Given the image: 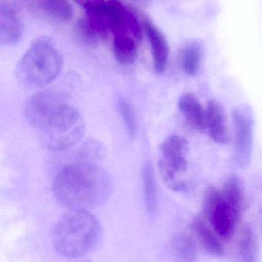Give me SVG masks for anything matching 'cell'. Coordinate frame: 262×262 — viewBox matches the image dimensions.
Here are the masks:
<instances>
[{
    "label": "cell",
    "instance_id": "obj_1",
    "mask_svg": "<svg viewBox=\"0 0 262 262\" xmlns=\"http://www.w3.org/2000/svg\"><path fill=\"white\" fill-rule=\"evenodd\" d=\"M52 189L59 203L70 210L87 211L104 203L110 192V183L95 165L75 163L58 172Z\"/></svg>",
    "mask_w": 262,
    "mask_h": 262
},
{
    "label": "cell",
    "instance_id": "obj_2",
    "mask_svg": "<svg viewBox=\"0 0 262 262\" xmlns=\"http://www.w3.org/2000/svg\"><path fill=\"white\" fill-rule=\"evenodd\" d=\"M102 234L101 224L95 215L86 210H71L52 230V245L58 255L75 259L93 251Z\"/></svg>",
    "mask_w": 262,
    "mask_h": 262
},
{
    "label": "cell",
    "instance_id": "obj_3",
    "mask_svg": "<svg viewBox=\"0 0 262 262\" xmlns=\"http://www.w3.org/2000/svg\"><path fill=\"white\" fill-rule=\"evenodd\" d=\"M63 61L55 43L47 37L35 40L18 62L16 76L26 86L43 87L61 72Z\"/></svg>",
    "mask_w": 262,
    "mask_h": 262
},
{
    "label": "cell",
    "instance_id": "obj_4",
    "mask_svg": "<svg viewBox=\"0 0 262 262\" xmlns=\"http://www.w3.org/2000/svg\"><path fill=\"white\" fill-rule=\"evenodd\" d=\"M40 130L46 147L52 150H65L81 140L85 132L84 120L76 109L66 104Z\"/></svg>",
    "mask_w": 262,
    "mask_h": 262
},
{
    "label": "cell",
    "instance_id": "obj_5",
    "mask_svg": "<svg viewBox=\"0 0 262 262\" xmlns=\"http://www.w3.org/2000/svg\"><path fill=\"white\" fill-rule=\"evenodd\" d=\"M189 149V142L178 135L168 137L160 146L158 172L166 186L174 192H183L186 189L183 176L187 170Z\"/></svg>",
    "mask_w": 262,
    "mask_h": 262
},
{
    "label": "cell",
    "instance_id": "obj_6",
    "mask_svg": "<svg viewBox=\"0 0 262 262\" xmlns=\"http://www.w3.org/2000/svg\"><path fill=\"white\" fill-rule=\"evenodd\" d=\"M203 218L221 239H231L235 235L241 214L237 212L223 198L221 191L210 189L206 192L203 203Z\"/></svg>",
    "mask_w": 262,
    "mask_h": 262
},
{
    "label": "cell",
    "instance_id": "obj_7",
    "mask_svg": "<svg viewBox=\"0 0 262 262\" xmlns=\"http://www.w3.org/2000/svg\"><path fill=\"white\" fill-rule=\"evenodd\" d=\"M234 128V161L245 169L252 157L254 142V117L249 107L234 109L232 114Z\"/></svg>",
    "mask_w": 262,
    "mask_h": 262
},
{
    "label": "cell",
    "instance_id": "obj_8",
    "mask_svg": "<svg viewBox=\"0 0 262 262\" xmlns=\"http://www.w3.org/2000/svg\"><path fill=\"white\" fill-rule=\"evenodd\" d=\"M64 97L52 92H41L32 95L25 107V115L29 124L42 129L52 117L66 105Z\"/></svg>",
    "mask_w": 262,
    "mask_h": 262
},
{
    "label": "cell",
    "instance_id": "obj_9",
    "mask_svg": "<svg viewBox=\"0 0 262 262\" xmlns=\"http://www.w3.org/2000/svg\"><path fill=\"white\" fill-rule=\"evenodd\" d=\"M108 18L114 38L142 40V26L135 14L121 0H108Z\"/></svg>",
    "mask_w": 262,
    "mask_h": 262
},
{
    "label": "cell",
    "instance_id": "obj_10",
    "mask_svg": "<svg viewBox=\"0 0 262 262\" xmlns=\"http://www.w3.org/2000/svg\"><path fill=\"white\" fill-rule=\"evenodd\" d=\"M23 26L15 0H0V42L12 46L19 41Z\"/></svg>",
    "mask_w": 262,
    "mask_h": 262
},
{
    "label": "cell",
    "instance_id": "obj_11",
    "mask_svg": "<svg viewBox=\"0 0 262 262\" xmlns=\"http://www.w3.org/2000/svg\"><path fill=\"white\" fill-rule=\"evenodd\" d=\"M143 29L150 45L155 72L158 74L163 73L167 67L169 60V44L163 32L150 20H145Z\"/></svg>",
    "mask_w": 262,
    "mask_h": 262
},
{
    "label": "cell",
    "instance_id": "obj_12",
    "mask_svg": "<svg viewBox=\"0 0 262 262\" xmlns=\"http://www.w3.org/2000/svg\"><path fill=\"white\" fill-rule=\"evenodd\" d=\"M206 130L215 143L227 144L230 140L224 110L217 101L208 103L206 108Z\"/></svg>",
    "mask_w": 262,
    "mask_h": 262
},
{
    "label": "cell",
    "instance_id": "obj_13",
    "mask_svg": "<svg viewBox=\"0 0 262 262\" xmlns=\"http://www.w3.org/2000/svg\"><path fill=\"white\" fill-rule=\"evenodd\" d=\"M178 108L191 129L198 132L206 130V109L195 94L182 95L178 101Z\"/></svg>",
    "mask_w": 262,
    "mask_h": 262
},
{
    "label": "cell",
    "instance_id": "obj_14",
    "mask_svg": "<svg viewBox=\"0 0 262 262\" xmlns=\"http://www.w3.org/2000/svg\"><path fill=\"white\" fill-rule=\"evenodd\" d=\"M205 220L203 217L194 219L191 226L192 231L201 247L209 255L215 257L223 256L224 247L221 238Z\"/></svg>",
    "mask_w": 262,
    "mask_h": 262
},
{
    "label": "cell",
    "instance_id": "obj_15",
    "mask_svg": "<svg viewBox=\"0 0 262 262\" xmlns=\"http://www.w3.org/2000/svg\"><path fill=\"white\" fill-rule=\"evenodd\" d=\"M258 239L252 228L246 226L240 232L237 246V261L258 262Z\"/></svg>",
    "mask_w": 262,
    "mask_h": 262
},
{
    "label": "cell",
    "instance_id": "obj_16",
    "mask_svg": "<svg viewBox=\"0 0 262 262\" xmlns=\"http://www.w3.org/2000/svg\"><path fill=\"white\" fill-rule=\"evenodd\" d=\"M223 198L240 214L246 205L244 185L238 176L231 175L226 179L221 190Z\"/></svg>",
    "mask_w": 262,
    "mask_h": 262
},
{
    "label": "cell",
    "instance_id": "obj_17",
    "mask_svg": "<svg viewBox=\"0 0 262 262\" xmlns=\"http://www.w3.org/2000/svg\"><path fill=\"white\" fill-rule=\"evenodd\" d=\"M170 246L174 255L180 261L196 262L198 259V246L191 235L175 234L171 238Z\"/></svg>",
    "mask_w": 262,
    "mask_h": 262
},
{
    "label": "cell",
    "instance_id": "obj_18",
    "mask_svg": "<svg viewBox=\"0 0 262 262\" xmlns=\"http://www.w3.org/2000/svg\"><path fill=\"white\" fill-rule=\"evenodd\" d=\"M143 183L146 209L150 214L155 213L158 205V186L150 162H146L143 166Z\"/></svg>",
    "mask_w": 262,
    "mask_h": 262
},
{
    "label": "cell",
    "instance_id": "obj_19",
    "mask_svg": "<svg viewBox=\"0 0 262 262\" xmlns=\"http://www.w3.org/2000/svg\"><path fill=\"white\" fill-rule=\"evenodd\" d=\"M203 46L197 41L186 45L180 53V62L183 71L190 76L198 73L203 58Z\"/></svg>",
    "mask_w": 262,
    "mask_h": 262
},
{
    "label": "cell",
    "instance_id": "obj_20",
    "mask_svg": "<svg viewBox=\"0 0 262 262\" xmlns=\"http://www.w3.org/2000/svg\"><path fill=\"white\" fill-rule=\"evenodd\" d=\"M35 2L42 12L55 19L68 21L73 15V9L68 0H35Z\"/></svg>",
    "mask_w": 262,
    "mask_h": 262
},
{
    "label": "cell",
    "instance_id": "obj_21",
    "mask_svg": "<svg viewBox=\"0 0 262 262\" xmlns=\"http://www.w3.org/2000/svg\"><path fill=\"white\" fill-rule=\"evenodd\" d=\"M139 41L132 38H114L113 52L120 64L129 66L136 60Z\"/></svg>",
    "mask_w": 262,
    "mask_h": 262
},
{
    "label": "cell",
    "instance_id": "obj_22",
    "mask_svg": "<svg viewBox=\"0 0 262 262\" xmlns=\"http://www.w3.org/2000/svg\"><path fill=\"white\" fill-rule=\"evenodd\" d=\"M119 111L128 130L131 135H135L138 130V124L132 106L127 101L122 100L119 102Z\"/></svg>",
    "mask_w": 262,
    "mask_h": 262
},
{
    "label": "cell",
    "instance_id": "obj_23",
    "mask_svg": "<svg viewBox=\"0 0 262 262\" xmlns=\"http://www.w3.org/2000/svg\"><path fill=\"white\" fill-rule=\"evenodd\" d=\"M84 9L86 15H99L106 13L108 3L106 0H75Z\"/></svg>",
    "mask_w": 262,
    "mask_h": 262
},
{
    "label": "cell",
    "instance_id": "obj_24",
    "mask_svg": "<svg viewBox=\"0 0 262 262\" xmlns=\"http://www.w3.org/2000/svg\"><path fill=\"white\" fill-rule=\"evenodd\" d=\"M131 1L133 2L134 3L138 5V6H146L150 3L152 0H131Z\"/></svg>",
    "mask_w": 262,
    "mask_h": 262
},
{
    "label": "cell",
    "instance_id": "obj_25",
    "mask_svg": "<svg viewBox=\"0 0 262 262\" xmlns=\"http://www.w3.org/2000/svg\"><path fill=\"white\" fill-rule=\"evenodd\" d=\"M78 262H91L89 261H78Z\"/></svg>",
    "mask_w": 262,
    "mask_h": 262
}]
</instances>
